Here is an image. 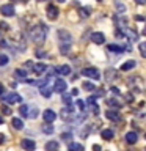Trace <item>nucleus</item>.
I'll list each match as a JSON object with an SVG mask.
<instances>
[{
    "label": "nucleus",
    "instance_id": "37",
    "mask_svg": "<svg viewBox=\"0 0 146 151\" xmlns=\"http://www.w3.org/2000/svg\"><path fill=\"white\" fill-rule=\"evenodd\" d=\"M77 107H79L80 110H82V112L85 113V109H87V104H85L83 101H80V99H79V101H77Z\"/></svg>",
    "mask_w": 146,
    "mask_h": 151
},
{
    "label": "nucleus",
    "instance_id": "11",
    "mask_svg": "<svg viewBox=\"0 0 146 151\" xmlns=\"http://www.w3.org/2000/svg\"><path fill=\"white\" fill-rule=\"evenodd\" d=\"M21 146L25 151H35V148H36V143L33 142L31 139H24L22 142H21Z\"/></svg>",
    "mask_w": 146,
    "mask_h": 151
},
{
    "label": "nucleus",
    "instance_id": "35",
    "mask_svg": "<svg viewBox=\"0 0 146 151\" xmlns=\"http://www.w3.org/2000/svg\"><path fill=\"white\" fill-rule=\"evenodd\" d=\"M140 55L146 57V44L145 42H140Z\"/></svg>",
    "mask_w": 146,
    "mask_h": 151
},
{
    "label": "nucleus",
    "instance_id": "5",
    "mask_svg": "<svg viewBox=\"0 0 146 151\" xmlns=\"http://www.w3.org/2000/svg\"><path fill=\"white\" fill-rule=\"evenodd\" d=\"M82 74L85 76V77H89V79H94V80H99L101 79V73H99V69H96V68H85L83 71H82Z\"/></svg>",
    "mask_w": 146,
    "mask_h": 151
},
{
    "label": "nucleus",
    "instance_id": "3",
    "mask_svg": "<svg viewBox=\"0 0 146 151\" xmlns=\"http://www.w3.org/2000/svg\"><path fill=\"white\" fill-rule=\"evenodd\" d=\"M60 118L61 120H64V121H71L74 118V107H72V104H69V106H66L63 107L60 110Z\"/></svg>",
    "mask_w": 146,
    "mask_h": 151
},
{
    "label": "nucleus",
    "instance_id": "9",
    "mask_svg": "<svg viewBox=\"0 0 146 151\" xmlns=\"http://www.w3.org/2000/svg\"><path fill=\"white\" fill-rule=\"evenodd\" d=\"M30 68H31V71H33L36 76H41L42 73H46L47 65H46V63H31Z\"/></svg>",
    "mask_w": 146,
    "mask_h": 151
},
{
    "label": "nucleus",
    "instance_id": "46",
    "mask_svg": "<svg viewBox=\"0 0 146 151\" xmlns=\"http://www.w3.org/2000/svg\"><path fill=\"white\" fill-rule=\"evenodd\" d=\"M5 93V88H3V85L2 83H0V96H2V94Z\"/></svg>",
    "mask_w": 146,
    "mask_h": 151
},
{
    "label": "nucleus",
    "instance_id": "44",
    "mask_svg": "<svg viewBox=\"0 0 146 151\" xmlns=\"http://www.w3.org/2000/svg\"><path fill=\"white\" fill-rule=\"evenodd\" d=\"M112 91L115 93V94H120V90H118L116 87H112Z\"/></svg>",
    "mask_w": 146,
    "mask_h": 151
},
{
    "label": "nucleus",
    "instance_id": "14",
    "mask_svg": "<svg viewBox=\"0 0 146 151\" xmlns=\"http://www.w3.org/2000/svg\"><path fill=\"white\" fill-rule=\"evenodd\" d=\"M91 41L96 42V44H104L105 42V36L101 32H94V33H91Z\"/></svg>",
    "mask_w": 146,
    "mask_h": 151
},
{
    "label": "nucleus",
    "instance_id": "48",
    "mask_svg": "<svg viewBox=\"0 0 146 151\" xmlns=\"http://www.w3.org/2000/svg\"><path fill=\"white\" fill-rule=\"evenodd\" d=\"M135 2L138 3V5H145V3H146V0H135Z\"/></svg>",
    "mask_w": 146,
    "mask_h": 151
},
{
    "label": "nucleus",
    "instance_id": "49",
    "mask_svg": "<svg viewBox=\"0 0 146 151\" xmlns=\"http://www.w3.org/2000/svg\"><path fill=\"white\" fill-rule=\"evenodd\" d=\"M72 94H74V96H77V94H79V90L74 88V90H72Z\"/></svg>",
    "mask_w": 146,
    "mask_h": 151
},
{
    "label": "nucleus",
    "instance_id": "36",
    "mask_svg": "<svg viewBox=\"0 0 146 151\" xmlns=\"http://www.w3.org/2000/svg\"><path fill=\"white\" fill-rule=\"evenodd\" d=\"M115 6H116V9H118L120 13H124V11H126V6H124L122 3H120V2H116V3H115Z\"/></svg>",
    "mask_w": 146,
    "mask_h": 151
},
{
    "label": "nucleus",
    "instance_id": "24",
    "mask_svg": "<svg viewBox=\"0 0 146 151\" xmlns=\"http://www.w3.org/2000/svg\"><path fill=\"white\" fill-rule=\"evenodd\" d=\"M14 76H16L17 79H21V80H27V71L25 69L17 68L16 71H14Z\"/></svg>",
    "mask_w": 146,
    "mask_h": 151
},
{
    "label": "nucleus",
    "instance_id": "29",
    "mask_svg": "<svg viewBox=\"0 0 146 151\" xmlns=\"http://www.w3.org/2000/svg\"><path fill=\"white\" fill-rule=\"evenodd\" d=\"M115 74H116V71H115V69H107V71H105V76H107V80H113V79H115V77H116V76H115Z\"/></svg>",
    "mask_w": 146,
    "mask_h": 151
},
{
    "label": "nucleus",
    "instance_id": "26",
    "mask_svg": "<svg viewBox=\"0 0 146 151\" xmlns=\"http://www.w3.org/2000/svg\"><path fill=\"white\" fill-rule=\"evenodd\" d=\"M101 137H102L104 140H112L113 139V131L112 129H104L101 132Z\"/></svg>",
    "mask_w": 146,
    "mask_h": 151
},
{
    "label": "nucleus",
    "instance_id": "20",
    "mask_svg": "<svg viewBox=\"0 0 146 151\" xmlns=\"http://www.w3.org/2000/svg\"><path fill=\"white\" fill-rule=\"evenodd\" d=\"M39 93H41L44 98H50V94H52V88H50L47 83H42L41 87H39Z\"/></svg>",
    "mask_w": 146,
    "mask_h": 151
},
{
    "label": "nucleus",
    "instance_id": "54",
    "mask_svg": "<svg viewBox=\"0 0 146 151\" xmlns=\"http://www.w3.org/2000/svg\"><path fill=\"white\" fill-rule=\"evenodd\" d=\"M41 2H42V0H41Z\"/></svg>",
    "mask_w": 146,
    "mask_h": 151
},
{
    "label": "nucleus",
    "instance_id": "30",
    "mask_svg": "<svg viewBox=\"0 0 146 151\" xmlns=\"http://www.w3.org/2000/svg\"><path fill=\"white\" fill-rule=\"evenodd\" d=\"M54 126H50V124H44L42 126V132H46V134H54Z\"/></svg>",
    "mask_w": 146,
    "mask_h": 151
},
{
    "label": "nucleus",
    "instance_id": "19",
    "mask_svg": "<svg viewBox=\"0 0 146 151\" xmlns=\"http://www.w3.org/2000/svg\"><path fill=\"white\" fill-rule=\"evenodd\" d=\"M105 102H107V107L108 109H116V110H118V109L121 107V102L118 101V99H115V98H108Z\"/></svg>",
    "mask_w": 146,
    "mask_h": 151
},
{
    "label": "nucleus",
    "instance_id": "43",
    "mask_svg": "<svg viewBox=\"0 0 146 151\" xmlns=\"http://www.w3.org/2000/svg\"><path fill=\"white\" fill-rule=\"evenodd\" d=\"M93 151H101V145H93Z\"/></svg>",
    "mask_w": 146,
    "mask_h": 151
},
{
    "label": "nucleus",
    "instance_id": "23",
    "mask_svg": "<svg viewBox=\"0 0 146 151\" xmlns=\"http://www.w3.org/2000/svg\"><path fill=\"white\" fill-rule=\"evenodd\" d=\"M11 124H13L14 129H19V131L24 129V121L21 120V118H13V120H11Z\"/></svg>",
    "mask_w": 146,
    "mask_h": 151
},
{
    "label": "nucleus",
    "instance_id": "39",
    "mask_svg": "<svg viewBox=\"0 0 146 151\" xmlns=\"http://www.w3.org/2000/svg\"><path fill=\"white\" fill-rule=\"evenodd\" d=\"M61 139H63V140H69V139H72V134H71V132H64V134H61Z\"/></svg>",
    "mask_w": 146,
    "mask_h": 151
},
{
    "label": "nucleus",
    "instance_id": "12",
    "mask_svg": "<svg viewBox=\"0 0 146 151\" xmlns=\"http://www.w3.org/2000/svg\"><path fill=\"white\" fill-rule=\"evenodd\" d=\"M0 13H2L3 16L11 17V16H14V6H13V5H9V3L2 5V6H0Z\"/></svg>",
    "mask_w": 146,
    "mask_h": 151
},
{
    "label": "nucleus",
    "instance_id": "7",
    "mask_svg": "<svg viewBox=\"0 0 146 151\" xmlns=\"http://www.w3.org/2000/svg\"><path fill=\"white\" fill-rule=\"evenodd\" d=\"M105 116H107V120H110V121H120L121 120V113L116 110V109H107V112H105Z\"/></svg>",
    "mask_w": 146,
    "mask_h": 151
},
{
    "label": "nucleus",
    "instance_id": "22",
    "mask_svg": "<svg viewBox=\"0 0 146 151\" xmlns=\"http://www.w3.org/2000/svg\"><path fill=\"white\" fill-rule=\"evenodd\" d=\"M135 66H137V61L129 60V61H126L124 65H121V71H130V69H134Z\"/></svg>",
    "mask_w": 146,
    "mask_h": 151
},
{
    "label": "nucleus",
    "instance_id": "25",
    "mask_svg": "<svg viewBox=\"0 0 146 151\" xmlns=\"http://www.w3.org/2000/svg\"><path fill=\"white\" fill-rule=\"evenodd\" d=\"M69 151H85L82 143H75V142H71L69 143Z\"/></svg>",
    "mask_w": 146,
    "mask_h": 151
},
{
    "label": "nucleus",
    "instance_id": "28",
    "mask_svg": "<svg viewBox=\"0 0 146 151\" xmlns=\"http://www.w3.org/2000/svg\"><path fill=\"white\" fill-rule=\"evenodd\" d=\"M89 11H91V9H89L88 6H85V8H80L79 9V14H80V17H88L89 16Z\"/></svg>",
    "mask_w": 146,
    "mask_h": 151
},
{
    "label": "nucleus",
    "instance_id": "2",
    "mask_svg": "<svg viewBox=\"0 0 146 151\" xmlns=\"http://www.w3.org/2000/svg\"><path fill=\"white\" fill-rule=\"evenodd\" d=\"M127 83H129V87L134 93H143L145 82H143L141 77H130L129 80H127Z\"/></svg>",
    "mask_w": 146,
    "mask_h": 151
},
{
    "label": "nucleus",
    "instance_id": "15",
    "mask_svg": "<svg viewBox=\"0 0 146 151\" xmlns=\"http://www.w3.org/2000/svg\"><path fill=\"white\" fill-rule=\"evenodd\" d=\"M42 118H44V121H46V123H52V121H55L57 113H55L54 110H50V109H47V110L42 113Z\"/></svg>",
    "mask_w": 146,
    "mask_h": 151
},
{
    "label": "nucleus",
    "instance_id": "45",
    "mask_svg": "<svg viewBox=\"0 0 146 151\" xmlns=\"http://www.w3.org/2000/svg\"><path fill=\"white\" fill-rule=\"evenodd\" d=\"M126 99H127V102H132V94H126Z\"/></svg>",
    "mask_w": 146,
    "mask_h": 151
},
{
    "label": "nucleus",
    "instance_id": "38",
    "mask_svg": "<svg viewBox=\"0 0 146 151\" xmlns=\"http://www.w3.org/2000/svg\"><path fill=\"white\" fill-rule=\"evenodd\" d=\"M0 110H2V112L5 113V115H11V109H9L8 106H5V104L2 106V109H0Z\"/></svg>",
    "mask_w": 146,
    "mask_h": 151
},
{
    "label": "nucleus",
    "instance_id": "51",
    "mask_svg": "<svg viewBox=\"0 0 146 151\" xmlns=\"http://www.w3.org/2000/svg\"><path fill=\"white\" fill-rule=\"evenodd\" d=\"M2 123H3V118H2V116H0V124H2Z\"/></svg>",
    "mask_w": 146,
    "mask_h": 151
},
{
    "label": "nucleus",
    "instance_id": "33",
    "mask_svg": "<svg viewBox=\"0 0 146 151\" xmlns=\"http://www.w3.org/2000/svg\"><path fill=\"white\" fill-rule=\"evenodd\" d=\"M61 94H63V102L69 106L71 101H72V99H71V94H69V93H61Z\"/></svg>",
    "mask_w": 146,
    "mask_h": 151
},
{
    "label": "nucleus",
    "instance_id": "47",
    "mask_svg": "<svg viewBox=\"0 0 146 151\" xmlns=\"http://www.w3.org/2000/svg\"><path fill=\"white\" fill-rule=\"evenodd\" d=\"M2 143H5V137H3V134H0V145Z\"/></svg>",
    "mask_w": 146,
    "mask_h": 151
},
{
    "label": "nucleus",
    "instance_id": "27",
    "mask_svg": "<svg viewBox=\"0 0 146 151\" xmlns=\"http://www.w3.org/2000/svg\"><path fill=\"white\" fill-rule=\"evenodd\" d=\"M107 50L115 52V54H121V52H122V47L118 46V44H108V46H107Z\"/></svg>",
    "mask_w": 146,
    "mask_h": 151
},
{
    "label": "nucleus",
    "instance_id": "8",
    "mask_svg": "<svg viewBox=\"0 0 146 151\" xmlns=\"http://www.w3.org/2000/svg\"><path fill=\"white\" fill-rule=\"evenodd\" d=\"M66 87H68V85H66V82H64L63 79H57V80H55V83H54V90H52V91L64 93V91H66Z\"/></svg>",
    "mask_w": 146,
    "mask_h": 151
},
{
    "label": "nucleus",
    "instance_id": "4",
    "mask_svg": "<svg viewBox=\"0 0 146 151\" xmlns=\"http://www.w3.org/2000/svg\"><path fill=\"white\" fill-rule=\"evenodd\" d=\"M57 36H58V41L61 44H71V42H72V36H71V33L66 32V30H58L57 32Z\"/></svg>",
    "mask_w": 146,
    "mask_h": 151
},
{
    "label": "nucleus",
    "instance_id": "42",
    "mask_svg": "<svg viewBox=\"0 0 146 151\" xmlns=\"http://www.w3.org/2000/svg\"><path fill=\"white\" fill-rule=\"evenodd\" d=\"M36 57H39V58H41V57H46V52L44 50H38L36 52Z\"/></svg>",
    "mask_w": 146,
    "mask_h": 151
},
{
    "label": "nucleus",
    "instance_id": "1",
    "mask_svg": "<svg viewBox=\"0 0 146 151\" xmlns=\"http://www.w3.org/2000/svg\"><path fill=\"white\" fill-rule=\"evenodd\" d=\"M47 32H49V28H47V25H44V24H36V25H33L30 28V38H31V41L36 42V44L44 42L46 38H47Z\"/></svg>",
    "mask_w": 146,
    "mask_h": 151
},
{
    "label": "nucleus",
    "instance_id": "34",
    "mask_svg": "<svg viewBox=\"0 0 146 151\" xmlns=\"http://www.w3.org/2000/svg\"><path fill=\"white\" fill-rule=\"evenodd\" d=\"M69 46H71V44H61V47H60V50H61V54H63V55H68Z\"/></svg>",
    "mask_w": 146,
    "mask_h": 151
},
{
    "label": "nucleus",
    "instance_id": "32",
    "mask_svg": "<svg viewBox=\"0 0 146 151\" xmlns=\"http://www.w3.org/2000/svg\"><path fill=\"white\" fill-rule=\"evenodd\" d=\"M96 88L91 82H83V90H87V91H93V90Z\"/></svg>",
    "mask_w": 146,
    "mask_h": 151
},
{
    "label": "nucleus",
    "instance_id": "50",
    "mask_svg": "<svg viewBox=\"0 0 146 151\" xmlns=\"http://www.w3.org/2000/svg\"><path fill=\"white\" fill-rule=\"evenodd\" d=\"M137 21L141 22V21H145V17H143V16H137Z\"/></svg>",
    "mask_w": 146,
    "mask_h": 151
},
{
    "label": "nucleus",
    "instance_id": "52",
    "mask_svg": "<svg viewBox=\"0 0 146 151\" xmlns=\"http://www.w3.org/2000/svg\"><path fill=\"white\" fill-rule=\"evenodd\" d=\"M58 2H60V3H63V2H66V0H58Z\"/></svg>",
    "mask_w": 146,
    "mask_h": 151
},
{
    "label": "nucleus",
    "instance_id": "41",
    "mask_svg": "<svg viewBox=\"0 0 146 151\" xmlns=\"http://www.w3.org/2000/svg\"><path fill=\"white\" fill-rule=\"evenodd\" d=\"M87 102L89 104V106H93V104H96V96H89V98L87 99Z\"/></svg>",
    "mask_w": 146,
    "mask_h": 151
},
{
    "label": "nucleus",
    "instance_id": "18",
    "mask_svg": "<svg viewBox=\"0 0 146 151\" xmlns=\"http://www.w3.org/2000/svg\"><path fill=\"white\" fill-rule=\"evenodd\" d=\"M137 140H138V135H137V132L130 131V132H127V134H126V142H127L129 145L137 143Z\"/></svg>",
    "mask_w": 146,
    "mask_h": 151
},
{
    "label": "nucleus",
    "instance_id": "40",
    "mask_svg": "<svg viewBox=\"0 0 146 151\" xmlns=\"http://www.w3.org/2000/svg\"><path fill=\"white\" fill-rule=\"evenodd\" d=\"M8 28H9V27H8V24H6V22H3V21H2V22H0V30H3V32H6V30H8Z\"/></svg>",
    "mask_w": 146,
    "mask_h": 151
},
{
    "label": "nucleus",
    "instance_id": "53",
    "mask_svg": "<svg viewBox=\"0 0 146 151\" xmlns=\"http://www.w3.org/2000/svg\"><path fill=\"white\" fill-rule=\"evenodd\" d=\"M97 2H102V0H97Z\"/></svg>",
    "mask_w": 146,
    "mask_h": 151
},
{
    "label": "nucleus",
    "instance_id": "17",
    "mask_svg": "<svg viewBox=\"0 0 146 151\" xmlns=\"http://www.w3.org/2000/svg\"><path fill=\"white\" fill-rule=\"evenodd\" d=\"M58 142H57V140H49V142H47V143L44 145V150L46 151H58Z\"/></svg>",
    "mask_w": 146,
    "mask_h": 151
},
{
    "label": "nucleus",
    "instance_id": "10",
    "mask_svg": "<svg viewBox=\"0 0 146 151\" xmlns=\"http://www.w3.org/2000/svg\"><path fill=\"white\" fill-rule=\"evenodd\" d=\"M47 17L50 19V21H55L57 17H58V14H60V11H58V8L55 6V5H49L47 6Z\"/></svg>",
    "mask_w": 146,
    "mask_h": 151
},
{
    "label": "nucleus",
    "instance_id": "21",
    "mask_svg": "<svg viewBox=\"0 0 146 151\" xmlns=\"http://www.w3.org/2000/svg\"><path fill=\"white\" fill-rule=\"evenodd\" d=\"M55 73H58L60 76H69L71 74V66H68V65L58 66V68H55Z\"/></svg>",
    "mask_w": 146,
    "mask_h": 151
},
{
    "label": "nucleus",
    "instance_id": "31",
    "mask_svg": "<svg viewBox=\"0 0 146 151\" xmlns=\"http://www.w3.org/2000/svg\"><path fill=\"white\" fill-rule=\"evenodd\" d=\"M8 55H5V54H0V66H5V65H8Z\"/></svg>",
    "mask_w": 146,
    "mask_h": 151
},
{
    "label": "nucleus",
    "instance_id": "16",
    "mask_svg": "<svg viewBox=\"0 0 146 151\" xmlns=\"http://www.w3.org/2000/svg\"><path fill=\"white\" fill-rule=\"evenodd\" d=\"M122 35H127L130 41H137V40H138V33H137L135 30H132V28H129V27H124Z\"/></svg>",
    "mask_w": 146,
    "mask_h": 151
},
{
    "label": "nucleus",
    "instance_id": "6",
    "mask_svg": "<svg viewBox=\"0 0 146 151\" xmlns=\"http://www.w3.org/2000/svg\"><path fill=\"white\" fill-rule=\"evenodd\" d=\"M3 101L6 104H16V102H22V96L17 93H8L6 96H3Z\"/></svg>",
    "mask_w": 146,
    "mask_h": 151
},
{
    "label": "nucleus",
    "instance_id": "13",
    "mask_svg": "<svg viewBox=\"0 0 146 151\" xmlns=\"http://www.w3.org/2000/svg\"><path fill=\"white\" fill-rule=\"evenodd\" d=\"M36 116H38V107H36V106H27V110H25V118L35 120Z\"/></svg>",
    "mask_w": 146,
    "mask_h": 151
}]
</instances>
